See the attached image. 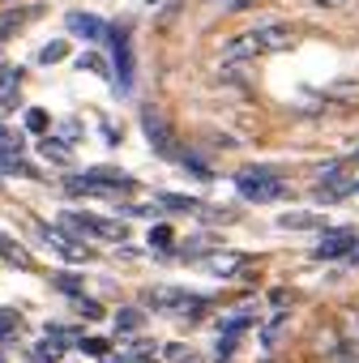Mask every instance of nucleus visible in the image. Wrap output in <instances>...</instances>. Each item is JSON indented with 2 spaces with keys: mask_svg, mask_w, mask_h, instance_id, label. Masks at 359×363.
Listing matches in <instances>:
<instances>
[{
  "mask_svg": "<svg viewBox=\"0 0 359 363\" xmlns=\"http://www.w3.org/2000/svg\"><path fill=\"white\" fill-rule=\"evenodd\" d=\"M333 333H338V342H342L346 359H355V363H359V308H355V303L338 308V325H333Z\"/></svg>",
  "mask_w": 359,
  "mask_h": 363,
  "instance_id": "obj_6",
  "label": "nucleus"
},
{
  "mask_svg": "<svg viewBox=\"0 0 359 363\" xmlns=\"http://www.w3.org/2000/svg\"><path fill=\"white\" fill-rule=\"evenodd\" d=\"M150 244L167 248V244H171V231H167V227H154V231H150Z\"/></svg>",
  "mask_w": 359,
  "mask_h": 363,
  "instance_id": "obj_25",
  "label": "nucleus"
},
{
  "mask_svg": "<svg viewBox=\"0 0 359 363\" xmlns=\"http://www.w3.org/2000/svg\"><path fill=\"white\" fill-rule=\"evenodd\" d=\"M65 189L69 193H128L133 189V175H124L116 167H94L86 175H73Z\"/></svg>",
  "mask_w": 359,
  "mask_h": 363,
  "instance_id": "obj_3",
  "label": "nucleus"
},
{
  "mask_svg": "<svg viewBox=\"0 0 359 363\" xmlns=\"http://www.w3.org/2000/svg\"><path fill=\"white\" fill-rule=\"evenodd\" d=\"M167 359H171V363H197V354H193L189 346H180V342H175V346H167Z\"/></svg>",
  "mask_w": 359,
  "mask_h": 363,
  "instance_id": "obj_22",
  "label": "nucleus"
},
{
  "mask_svg": "<svg viewBox=\"0 0 359 363\" xmlns=\"http://www.w3.org/2000/svg\"><path fill=\"white\" fill-rule=\"evenodd\" d=\"M60 231H73V235H94V240H120L124 235V223L116 218H103V214H60Z\"/></svg>",
  "mask_w": 359,
  "mask_h": 363,
  "instance_id": "obj_4",
  "label": "nucleus"
},
{
  "mask_svg": "<svg viewBox=\"0 0 359 363\" xmlns=\"http://www.w3.org/2000/svg\"><path fill=\"white\" fill-rule=\"evenodd\" d=\"M154 206H162V210H175V214H193V210H201L193 197H171V193H162Z\"/></svg>",
  "mask_w": 359,
  "mask_h": 363,
  "instance_id": "obj_13",
  "label": "nucleus"
},
{
  "mask_svg": "<svg viewBox=\"0 0 359 363\" xmlns=\"http://www.w3.org/2000/svg\"><path fill=\"white\" fill-rule=\"evenodd\" d=\"M141 325H145V316H141L137 308H120V312H116V329H124V333H137Z\"/></svg>",
  "mask_w": 359,
  "mask_h": 363,
  "instance_id": "obj_15",
  "label": "nucleus"
},
{
  "mask_svg": "<svg viewBox=\"0 0 359 363\" xmlns=\"http://www.w3.org/2000/svg\"><path fill=\"white\" fill-rule=\"evenodd\" d=\"M77 65H82V69H94V73H107V69H103V60H99V56H82V60H77Z\"/></svg>",
  "mask_w": 359,
  "mask_h": 363,
  "instance_id": "obj_27",
  "label": "nucleus"
},
{
  "mask_svg": "<svg viewBox=\"0 0 359 363\" xmlns=\"http://www.w3.org/2000/svg\"><path fill=\"white\" fill-rule=\"evenodd\" d=\"M278 227L282 231H308V227H321V218H312V214H282Z\"/></svg>",
  "mask_w": 359,
  "mask_h": 363,
  "instance_id": "obj_14",
  "label": "nucleus"
},
{
  "mask_svg": "<svg viewBox=\"0 0 359 363\" xmlns=\"http://www.w3.org/2000/svg\"><path fill=\"white\" fill-rule=\"evenodd\" d=\"M282 325H287V316H274V320L265 325V333H261V342H265V346H274V342H278V333H282Z\"/></svg>",
  "mask_w": 359,
  "mask_h": 363,
  "instance_id": "obj_23",
  "label": "nucleus"
},
{
  "mask_svg": "<svg viewBox=\"0 0 359 363\" xmlns=\"http://www.w3.org/2000/svg\"><path fill=\"white\" fill-rule=\"evenodd\" d=\"M321 94H325V103H338V107H355V103H359V82H329Z\"/></svg>",
  "mask_w": 359,
  "mask_h": 363,
  "instance_id": "obj_10",
  "label": "nucleus"
},
{
  "mask_svg": "<svg viewBox=\"0 0 359 363\" xmlns=\"http://www.w3.org/2000/svg\"><path fill=\"white\" fill-rule=\"evenodd\" d=\"M48 124H52V116H48V111H39V107H31V111H26V128H31V133H48Z\"/></svg>",
  "mask_w": 359,
  "mask_h": 363,
  "instance_id": "obj_20",
  "label": "nucleus"
},
{
  "mask_svg": "<svg viewBox=\"0 0 359 363\" xmlns=\"http://www.w3.org/2000/svg\"><path fill=\"white\" fill-rule=\"evenodd\" d=\"M0 171H5V175H31V167H26L22 154H13V150H0Z\"/></svg>",
  "mask_w": 359,
  "mask_h": 363,
  "instance_id": "obj_16",
  "label": "nucleus"
},
{
  "mask_svg": "<svg viewBox=\"0 0 359 363\" xmlns=\"http://www.w3.org/2000/svg\"><path fill=\"white\" fill-rule=\"evenodd\" d=\"M295 39H299L295 26H287V22H261L248 35L223 43V60L227 65H240V60H253V56H265V52H291Z\"/></svg>",
  "mask_w": 359,
  "mask_h": 363,
  "instance_id": "obj_1",
  "label": "nucleus"
},
{
  "mask_svg": "<svg viewBox=\"0 0 359 363\" xmlns=\"http://www.w3.org/2000/svg\"><path fill=\"white\" fill-rule=\"evenodd\" d=\"M0 363H5V354H0Z\"/></svg>",
  "mask_w": 359,
  "mask_h": 363,
  "instance_id": "obj_29",
  "label": "nucleus"
},
{
  "mask_svg": "<svg viewBox=\"0 0 359 363\" xmlns=\"http://www.w3.org/2000/svg\"><path fill=\"white\" fill-rule=\"evenodd\" d=\"M82 350H90V354H107V342H103V337H86Z\"/></svg>",
  "mask_w": 359,
  "mask_h": 363,
  "instance_id": "obj_26",
  "label": "nucleus"
},
{
  "mask_svg": "<svg viewBox=\"0 0 359 363\" xmlns=\"http://www.w3.org/2000/svg\"><path fill=\"white\" fill-rule=\"evenodd\" d=\"M244 265V257H206V269L210 274H236Z\"/></svg>",
  "mask_w": 359,
  "mask_h": 363,
  "instance_id": "obj_17",
  "label": "nucleus"
},
{
  "mask_svg": "<svg viewBox=\"0 0 359 363\" xmlns=\"http://www.w3.org/2000/svg\"><path fill=\"white\" fill-rule=\"evenodd\" d=\"M77 308H82V316H90V320H99V316H103V308H99L94 299H77Z\"/></svg>",
  "mask_w": 359,
  "mask_h": 363,
  "instance_id": "obj_24",
  "label": "nucleus"
},
{
  "mask_svg": "<svg viewBox=\"0 0 359 363\" xmlns=\"http://www.w3.org/2000/svg\"><path fill=\"white\" fill-rule=\"evenodd\" d=\"M236 189H240V197H248V201H257V206L278 201V197L287 193L282 175H278V171H270V167H244V171L236 175Z\"/></svg>",
  "mask_w": 359,
  "mask_h": 363,
  "instance_id": "obj_2",
  "label": "nucleus"
},
{
  "mask_svg": "<svg viewBox=\"0 0 359 363\" xmlns=\"http://www.w3.org/2000/svg\"><path fill=\"white\" fill-rule=\"evenodd\" d=\"M43 240H48L65 261H90V248H86V244H73L60 227H43Z\"/></svg>",
  "mask_w": 359,
  "mask_h": 363,
  "instance_id": "obj_9",
  "label": "nucleus"
},
{
  "mask_svg": "<svg viewBox=\"0 0 359 363\" xmlns=\"http://www.w3.org/2000/svg\"><path fill=\"white\" fill-rule=\"evenodd\" d=\"M236 333H227V337H219V346H214V363H231V350H236Z\"/></svg>",
  "mask_w": 359,
  "mask_h": 363,
  "instance_id": "obj_21",
  "label": "nucleus"
},
{
  "mask_svg": "<svg viewBox=\"0 0 359 363\" xmlns=\"http://www.w3.org/2000/svg\"><path fill=\"white\" fill-rule=\"evenodd\" d=\"M316 5H329L333 9V5H346V0H316Z\"/></svg>",
  "mask_w": 359,
  "mask_h": 363,
  "instance_id": "obj_28",
  "label": "nucleus"
},
{
  "mask_svg": "<svg viewBox=\"0 0 359 363\" xmlns=\"http://www.w3.org/2000/svg\"><path fill=\"white\" fill-rule=\"evenodd\" d=\"M39 154H43L48 162H56V167H69V162H73L69 145H65V141H52V137H43V141H39Z\"/></svg>",
  "mask_w": 359,
  "mask_h": 363,
  "instance_id": "obj_12",
  "label": "nucleus"
},
{
  "mask_svg": "<svg viewBox=\"0 0 359 363\" xmlns=\"http://www.w3.org/2000/svg\"><path fill=\"white\" fill-rule=\"evenodd\" d=\"M111 43H116V77H120V90L128 94L133 90V48H128V30H111Z\"/></svg>",
  "mask_w": 359,
  "mask_h": 363,
  "instance_id": "obj_7",
  "label": "nucleus"
},
{
  "mask_svg": "<svg viewBox=\"0 0 359 363\" xmlns=\"http://www.w3.org/2000/svg\"><path fill=\"white\" fill-rule=\"evenodd\" d=\"M141 128H145V137H150V145L162 154V158H180V141H175V133L167 128V120H162V111H154V107H145L141 111Z\"/></svg>",
  "mask_w": 359,
  "mask_h": 363,
  "instance_id": "obj_5",
  "label": "nucleus"
},
{
  "mask_svg": "<svg viewBox=\"0 0 359 363\" xmlns=\"http://www.w3.org/2000/svg\"><path fill=\"white\" fill-rule=\"evenodd\" d=\"M65 56H69V43H60V39H56V43H48V48L39 52V60H43V65H56V60H65Z\"/></svg>",
  "mask_w": 359,
  "mask_h": 363,
  "instance_id": "obj_19",
  "label": "nucleus"
},
{
  "mask_svg": "<svg viewBox=\"0 0 359 363\" xmlns=\"http://www.w3.org/2000/svg\"><path fill=\"white\" fill-rule=\"evenodd\" d=\"M69 30L73 35H82V39H103V22L94 18V13H69Z\"/></svg>",
  "mask_w": 359,
  "mask_h": 363,
  "instance_id": "obj_11",
  "label": "nucleus"
},
{
  "mask_svg": "<svg viewBox=\"0 0 359 363\" xmlns=\"http://www.w3.org/2000/svg\"><path fill=\"white\" fill-rule=\"evenodd\" d=\"M52 286L65 291V295H77V291H82V278H77V274H52Z\"/></svg>",
  "mask_w": 359,
  "mask_h": 363,
  "instance_id": "obj_18",
  "label": "nucleus"
},
{
  "mask_svg": "<svg viewBox=\"0 0 359 363\" xmlns=\"http://www.w3.org/2000/svg\"><path fill=\"white\" fill-rule=\"evenodd\" d=\"M355 248V231H325L316 244V261H338Z\"/></svg>",
  "mask_w": 359,
  "mask_h": 363,
  "instance_id": "obj_8",
  "label": "nucleus"
}]
</instances>
